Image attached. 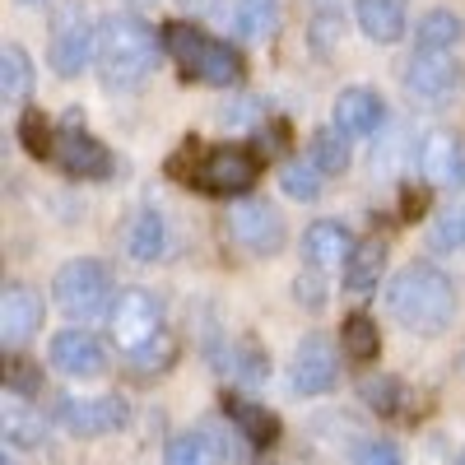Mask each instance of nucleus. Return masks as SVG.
Instances as JSON below:
<instances>
[{"label":"nucleus","instance_id":"f257e3e1","mask_svg":"<svg viewBox=\"0 0 465 465\" xmlns=\"http://www.w3.org/2000/svg\"><path fill=\"white\" fill-rule=\"evenodd\" d=\"M386 307H391V317L405 331L438 335V331H447L456 322V289H451V280L442 275L438 265L414 261L386 284Z\"/></svg>","mask_w":465,"mask_h":465},{"label":"nucleus","instance_id":"f03ea898","mask_svg":"<svg viewBox=\"0 0 465 465\" xmlns=\"http://www.w3.org/2000/svg\"><path fill=\"white\" fill-rule=\"evenodd\" d=\"M153 65H159V37L149 24L131 15H112L98 24V74L107 89L116 94L140 89L153 74Z\"/></svg>","mask_w":465,"mask_h":465},{"label":"nucleus","instance_id":"7ed1b4c3","mask_svg":"<svg viewBox=\"0 0 465 465\" xmlns=\"http://www.w3.org/2000/svg\"><path fill=\"white\" fill-rule=\"evenodd\" d=\"M163 47L182 61L186 74H196V80H205L214 89H228V84L242 80V56L228 43H214V37H205L201 28H191V24H168Z\"/></svg>","mask_w":465,"mask_h":465},{"label":"nucleus","instance_id":"20e7f679","mask_svg":"<svg viewBox=\"0 0 465 465\" xmlns=\"http://www.w3.org/2000/svg\"><path fill=\"white\" fill-rule=\"evenodd\" d=\"M52 293H56V307L70 322L89 326V322L107 317V307H112V275L98 261H70V265L56 270Z\"/></svg>","mask_w":465,"mask_h":465},{"label":"nucleus","instance_id":"39448f33","mask_svg":"<svg viewBox=\"0 0 465 465\" xmlns=\"http://www.w3.org/2000/svg\"><path fill=\"white\" fill-rule=\"evenodd\" d=\"M94 56V28H89V15L80 0H65L56 5V19H52V65L61 80H74Z\"/></svg>","mask_w":465,"mask_h":465},{"label":"nucleus","instance_id":"423d86ee","mask_svg":"<svg viewBox=\"0 0 465 465\" xmlns=\"http://www.w3.org/2000/svg\"><path fill=\"white\" fill-rule=\"evenodd\" d=\"M261 177V163H256V153L247 149H214L201 159V173L196 182L210 191V196H238V191H252V182Z\"/></svg>","mask_w":465,"mask_h":465},{"label":"nucleus","instance_id":"0eeeda50","mask_svg":"<svg viewBox=\"0 0 465 465\" xmlns=\"http://www.w3.org/2000/svg\"><path fill=\"white\" fill-rule=\"evenodd\" d=\"M228 232L232 242H242L256 256H275L284 247V219L270 210L265 201H247V205H232L228 214Z\"/></svg>","mask_w":465,"mask_h":465},{"label":"nucleus","instance_id":"6e6552de","mask_svg":"<svg viewBox=\"0 0 465 465\" xmlns=\"http://www.w3.org/2000/svg\"><path fill=\"white\" fill-rule=\"evenodd\" d=\"M163 331V322H159V302H153V293H144V289H122V298L112 302V335H116V344L126 349H140L149 335H159Z\"/></svg>","mask_w":465,"mask_h":465},{"label":"nucleus","instance_id":"1a4fd4ad","mask_svg":"<svg viewBox=\"0 0 465 465\" xmlns=\"http://www.w3.org/2000/svg\"><path fill=\"white\" fill-rule=\"evenodd\" d=\"M460 84V65L447 56V52H414L410 70H405V89L410 98L429 103V107H442Z\"/></svg>","mask_w":465,"mask_h":465},{"label":"nucleus","instance_id":"9d476101","mask_svg":"<svg viewBox=\"0 0 465 465\" xmlns=\"http://www.w3.org/2000/svg\"><path fill=\"white\" fill-rule=\"evenodd\" d=\"M56 419L65 423L70 433H80V438H98V433H116L126 423V401H116V396H61L56 405Z\"/></svg>","mask_w":465,"mask_h":465},{"label":"nucleus","instance_id":"9b49d317","mask_svg":"<svg viewBox=\"0 0 465 465\" xmlns=\"http://www.w3.org/2000/svg\"><path fill=\"white\" fill-rule=\"evenodd\" d=\"M52 159H56L70 177H89V182L112 177V153H107V144H103V140H94V135H89V131H80V126H70V131H61V135H56Z\"/></svg>","mask_w":465,"mask_h":465},{"label":"nucleus","instance_id":"f8f14e48","mask_svg":"<svg viewBox=\"0 0 465 465\" xmlns=\"http://www.w3.org/2000/svg\"><path fill=\"white\" fill-rule=\"evenodd\" d=\"M340 377V363H335V349L326 335H307L298 344V359H293V391L302 396H322L331 391Z\"/></svg>","mask_w":465,"mask_h":465},{"label":"nucleus","instance_id":"ddd939ff","mask_svg":"<svg viewBox=\"0 0 465 465\" xmlns=\"http://www.w3.org/2000/svg\"><path fill=\"white\" fill-rule=\"evenodd\" d=\"M52 363L65 372V377H98L107 368V354L94 331H61L52 340Z\"/></svg>","mask_w":465,"mask_h":465},{"label":"nucleus","instance_id":"4468645a","mask_svg":"<svg viewBox=\"0 0 465 465\" xmlns=\"http://www.w3.org/2000/svg\"><path fill=\"white\" fill-rule=\"evenodd\" d=\"M43 326V298L24 284H10L0 298V331H5V349H19L33 340V331Z\"/></svg>","mask_w":465,"mask_h":465},{"label":"nucleus","instance_id":"2eb2a0df","mask_svg":"<svg viewBox=\"0 0 465 465\" xmlns=\"http://www.w3.org/2000/svg\"><path fill=\"white\" fill-rule=\"evenodd\" d=\"M381 126V98L368 94V89H344L335 98V131L359 140V135H372Z\"/></svg>","mask_w":465,"mask_h":465},{"label":"nucleus","instance_id":"dca6fc26","mask_svg":"<svg viewBox=\"0 0 465 465\" xmlns=\"http://www.w3.org/2000/svg\"><path fill=\"white\" fill-rule=\"evenodd\" d=\"M349 252H354V238H349L344 223H331V219H317L312 228L302 232V256L312 261L317 270H331V265H344Z\"/></svg>","mask_w":465,"mask_h":465},{"label":"nucleus","instance_id":"f3484780","mask_svg":"<svg viewBox=\"0 0 465 465\" xmlns=\"http://www.w3.org/2000/svg\"><path fill=\"white\" fill-rule=\"evenodd\" d=\"M223 414L238 423V433H242L252 447H275V442H280V419L270 414L265 405L242 401V396H228V401H223Z\"/></svg>","mask_w":465,"mask_h":465},{"label":"nucleus","instance_id":"a211bd4d","mask_svg":"<svg viewBox=\"0 0 465 465\" xmlns=\"http://www.w3.org/2000/svg\"><path fill=\"white\" fill-rule=\"evenodd\" d=\"M381 270H386V242L381 238L359 242L344 261V289L349 293H372L381 284Z\"/></svg>","mask_w":465,"mask_h":465},{"label":"nucleus","instance_id":"6ab92c4d","mask_svg":"<svg viewBox=\"0 0 465 465\" xmlns=\"http://www.w3.org/2000/svg\"><path fill=\"white\" fill-rule=\"evenodd\" d=\"M460 153H465V149H460L456 135H447V131L423 135V144H419V173L429 177V182H456Z\"/></svg>","mask_w":465,"mask_h":465},{"label":"nucleus","instance_id":"aec40b11","mask_svg":"<svg viewBox=\"0 0 465 465\" xmlns=\"http://www.w3.org/2000/svg\"><path fill=\"white\" fill-rule=\"evenodd\" d=\"M359 28L372 43H396L405 33V5L401 0H359Z\"/></svg>","mask_w":465,"mask_h":465},{"label":"nucleus","instance_id":"412c9836","mask_svg":"<svg viewBox=\"0 0 465 465\" xmlns=\"http://www.w3.org/2000/svg\"><path fill=\"white\" fill-rule=\"evenodd\" d=\"M0 429H5V442H15V447H37L47 438L43 414H37L28 401H15V391L5 401V414H0Z\"/></svg>","mask_w":465,"mask_h":465},{"label":"nucleus","instance_id":"4be33fe9","mask_svg":"<svg viewBox=\"0 0 465 465\" xmlns=\"http://www.w3.org/2000/svg\"><path fill=\"white\" fill-rule=\"evenodd\" d=\"M33 94V65L24 47H5L0 52V98L5 103H28Z\"/></svg>","mask_w":465,"mask_h":465},{"label":"nucleus","instance_id":"5701e85b","mask_svg":"<svg viewBox=\"0 0 465 465\" xmlns=\"http://www.w3.org/2000/svg\"><path fill=\"white\" fill-rule=\"evenodd\" d=\"M173 359H177V340L168 331H159V335H149L140 349H131V372L135 377H153V372L173 368Z\"/></svg>","mask_w":465,"mask_h":465},{"label":"nucleus","instance_id":"b1692460","mask_svg":"<svg viewBox=\"0 0 465 465\" xmlns=\"http://www.w3.org/2000/svg\"><path fill=\"white\" fill-rule=\"evenodd\" d=\"M460 43V19L451 10H429L419 19V52H447Z\"/></svg>","mask_w":465,"mask_h":465},{"label":"nucleus","instance_id":"393cba45","mask_svg":"<svg viewBox=\"0 0 465 465\" xmlns=\"http://www.w3.org/2000/svg\"><path fill=\"white\" fill-rule=\"evenodd\" d=\"M280 186H284V196H293V201H317L322 196V168L312 159H289L280 168Z\"/></svg>","mask_w":465,"mask_h":465},{"label":"nucleus","instance_id":"a878e982","mask_svg":"<svg viewBox=\"0 0 465 465\" xmlns=\"http://www.w3.org/2000/svg\"><path fill=\"white\" fill-rule=\"evenodd\" d=\"M344 354L354 359V363H372L377 354H381V335H377V326H372V317H349L344 322Z\"/></svg>","mask_w":465,"mask_h":465},{"label":"nucleus","instance_id":"bb28decb","mask_svg":"<svg viewBox=\"0 0 465 465\" xmlns=\"http://www.w3.org/2000/svg\"><path fill=\"white\" fill-rule=\"evenodd\" d=\"M168 465H219V447L210 433H182L168 442Z\"/></svg>","mask_w":465,"mask_h":465},{"label":"nucleus","instance_id":"cd10ccee","mask_svg":"<svg viewBox=\"0 0 465 465\" xmlns=\"http://www.w3.org/2000/svg\"><path fill=\"white\" fill-rule=\"evenodd\" d=\"M163 219L153 214V210H144V214H135V223H131V256L135 261H153L163 252Z\"/></svg>","mask_w":465,"mask_h":465},{"label":"nucleus","instance_id":"c85d7f7f","mask_svg":"<svg viewBox=\"0 0 465 465\" xmlns=\"http://www.w3.org/2000/svg\"><path fill=\"white\" fill-rule=\"evenodd\" d=\"M275 19H280L275 0H242L238 5V33L252 37V43H261V37L275 33Z\"/></svg>","mask_w":465,"mask_h":465},{"label":"nucleus","instance_id":"c756f323","mask_svg":"<svg viewBox=\"0 0 465 465\" xmlns=\"http://www.w3.org/2000/svg\"><path fill=\"white\" fill-rule=\"evenodd\" d=\"M19 140H24V149L33 153V159H52V149H56V140L47 131V116L33 112V107L19 116Z\"/></svg>","mask_w":465,"mask_h":465},{"label":"nucleus","instance_id":"7c9ffc66","mask_svg":"<svg viewBox=\"0 0 465 465\" xmlns=\"http://www.w3.org/2000/svg\"><path fill=\"white\" fill-rule=\"evenodd\" d=\"M312 163H317L322 173H344L349 149H344V135H340V131H317V135H312Z\"/></svg>","mask_w":465,"mask_h":465},{"label":"nucleus","instance_id":"2f4dec72","mask_svg":"<svg viewBox=\"0 0 465 465\" xmlns=\"http://www.w3.org/2000/svg\"><path fill=\"white\" fill-rule=\"evenodd\" d=\"M223 368L238 377V381H261V377H265V354H261L256 344H232Z\"/></svg>","mask_w":465,"mask_h":465},{"label":"nucleus","instance_id":"473e14b6","mask_svg":"<svg viewBox=\"0 0 465 465\" xmlns=\"http://www.w3.org/2000/svg\"><path fill=\"white\" fill-rule=\"evenodd\" d=\"M433 247L438 252H465V205H456L451 214H442L433 223Z\"/></svg>","mask_w":465,"mask_h":465},{"label":"nucleus","instance_id":"72a5a7b5","mask_svg":"<svg viewBox=\"0 0 465 465\" xmlns=\"http://www.w3.org/2000/svg\"><path fill=\"white\" fill-rule=\"evenodd\" d=\"M363 401L377 410V414H396L401 410V401H405V391H401V381L396 377H372V381H363Z\"/></svg>","mask_w":465,"mask_h":465},{"label":"nucleus","instance_id":"f704fd0d","mask_svg":"<svg viewBox=\"0 0 465 465\" xmlns=\"http://www.w3.org/2000/svg\"><path fill=\"white\" fill-rule=\"evenodd\" d=\"M5 386L19 396H33L37 391V368L28 359H5Z\"/></svg>","mask_w":465,"mask_h":465},{"label":"nucleus","instance_id":"c9c22d12","mask_svg":"<svg viewBox=\"0 0 465 465\" xmlns=\"http://www.w3.org/2000/svg\"><path fill=\"white\" fill-rule=\"evenodd\" d=\"M354 465H401V451L391 447V442H368V447H359V460Z\"/></svg>","mask_w":465,"mask_h":465},{"label":"nucleus","instance_id":"e433bc0d","mask_svg":"<svg viewBox=\"0 0 465 465\" xmlns=\"http://www.w3.org/2000/svg\"><path fill=\"white\" fill-rule=\"evenodd\" d=\"M298 298H302V302H312V307H317V302H322V284H317V280H307V275H302V280H298Z\"/></svg>","mask_w":465,"mask_h":465},{"label":"nucleus","instance_id":"4c0bfd02","mask_svg":"<svg viewBox=\"0 0 465 465\" xmlns=\"http://www.w3.org/2000/svg\"><path fill=\"white\" fill-rule=\"evenodd\" d=\"M186 5L196 10V15H223V10H228V0H186Z\"/></svg>","mask_w":465,"mask_h":465},{"label":"nucleus","instance_id":"58836bf2","mask_svg":"<svg viewBox=\"0 0 465 465\" xmlns=\"http://www.w3.org/2000/svg\"><path fill=\"white\" fill-rule=\"evenodd\" d=\"M423 201H429V196H423V191H405V219H419V210H423Z\"/></svg>","mask_w":465,"mask_h":465},{"label":"nucleus","instance_id":"ea45409f","mask_svg":"<svg viewBox=\"0 0 465 465\" xmlns=\"http://www.w3.org/2000/svg\"><path fill=\"white\" fill-rule=\"evenodd\" d=\"M126 5H131V10H153L159 0H126Z\"/></svg>","mask_w":465,"mask_h":465},{"label":"nucleus","instance_id":"a19ab883","mask_svg":"<svg viewBox=\"0 0 465 465\" xmlns=\"http://www.w3.org/2000/svg\"><path fill=\"white\" fill-rule=\"evenodd\" d=\"M456 465H465V456H460V460H456Z\"/></svg>","mask_w":465,"mask_h":465}]
</instances>
